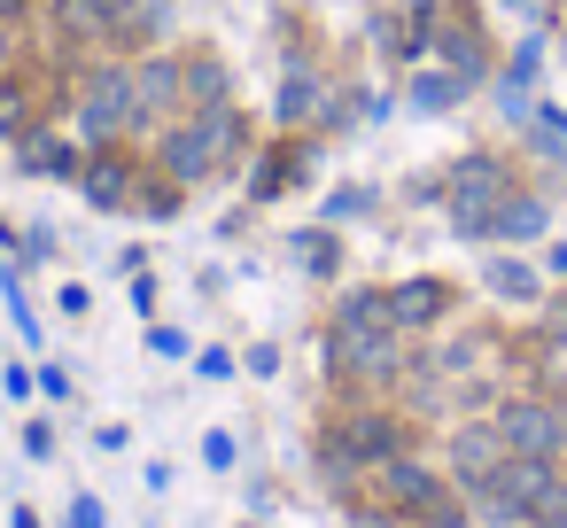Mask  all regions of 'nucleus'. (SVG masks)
I'll use <instances>...</instances> for the list:
<instances>
[{
  "mask_svg": "<svg viewBox=\"0 0 567 528\" xmlns=\"http://www.w3.org/2000/svg\"><path fill=\"white\" fill-rule=\"evenodd\" d=\"M234 148H241V117L203 110V125H187V133H172V141H164V172H179V179H210Z\"/></svg>",
  "mask_w": 567,
  "mask_h": 528,
  "instance_id": "1",
  "label": "nucleus"
},
{
  "mask_svg": "<svg viewBox=\"0 0 567 528\" xmlns=\"http://www.w3.org/2000/svg\"><path fill=\"white\" fill-rule=\"evenodd\" d=\"M497 203H505V172H497L489 156H466V164L451 172V226L482 241L489 218H497Z\"/></svg>",
  "mask_w": 567,
  "mask_h": 528,
  "instance_id": "2",
  "label": "nucleus"
},
{
  "mask_svg": "<svg viewBox=\"0 0 567 528\" xmlns=\"http://www.w3.org/2000/svg\"><path fill=\"white\" fill-rule=\"evenodd\" d=\"M381 497H389L396 513H420V520H435V528H458V513L443 505V482H435L427 466H412V458H381Z\"/></svg>",
  "mask_w": 567,
  "mask_h": 528,
  "instance_id": "3",
  "label": "nucleus"
},
{
  "mask_svg": "<svg viewBox=\"0 0 567 528\" xmlns=\"http://www.w3.org/2000/svg\"><path fill=\"white\" fill-rule=\"evenodd\" d=\"M381 458H396V420H381V412H358V420H342V427L327 435V466H334V474L381 466Z\"/></svg>",
  "mask_w": 567,
  "mask_h": 528,
  "instance_id": "4",
  "label": "nucleus"
},
{
  "mask_svg": "<svg viewBox=\"0 0 567 528\" xmlns=\"http://www.w3.org/2000/svg\"><path fill=\"white\" fill-rule=\"evenodd\" d=\"M497 435H505V451H520V458H551V451L567 443V427H559L544 404H505V412H497Z\"/></svg>",
  "mask_w": 567,
  "mask_h": 528,
  "instance_id": "5",
  "label": "nucleus"
},
{
  "mask_svg": "<svg viewBox=\"0 0 567 528\" xmlns=\"http://www.w3.org/2000/svg\"><path fill=\"white\" fill-rule=\"evenodd\" d=\"M117 125H133V79L125 71H102L86 86V133H117Z\"/></svg>",
  "mask_w": 567,
  "mask_h": 528,
  "instance_id": "6",
  "label": "nucleus"
},
{
  "mask_svg": "<svg viewBox=\"0 0 567 528\" xmlns=\"http://www.w3.org/2000/svg\"><path fill=\"white\" fill-rule=\"evenodd\" d=\"M451 458H458L466 489H482V482L497 474V458H505V435H497V427H466V435L451 443Z\"/></svg>",
  "mask_w": 567,
  "mask_h": 528,
  "instance_id": "7",
  "label": "nucleus"
},
{
  "mask_svg": "<svg viewBox=\"0 0 567 528\" xmlns=\"http://www.w3.org/2000/svg\"><path fill=\"white\" fill-rule=\"evenodd\" d=\"M179 86H187V79H179L172 63H148V71L133 79V125H148V117H164V110L179 102Z\"/></svg>",
  "mask_w": 567,
  "mask_h": 528,
  "instance_id": "8",
  "label": "nucleus"
},
{
  "mask_svg": "<svg viewBox=\"0 0 567 528\" xmlns=\"http://www.w3.org/2000/svg\"><path fill=\"white\" fill-rule=\"evenodd\" d=\"M334 334H396V311H389V296H373V288L342 296V311H334Z\"/></svg>",
  "mask_w": 567,
  "mask_h": 528,
  "instance_id": "9",
  "label": "nucleus"
},
{
  "mask_svg": "<svg viewBox=\"0 0 567 528\" xmlns=\"http://www.w3.org/2000/svg\"><path fill=\"white\" fill-rule=\"evenodd\" d=\"M125 195H133V164H125V156H94V164H86V203H94V210H117Z\"/></svg>",
  "mask_w": 567,
  "mask_h": 528,
  "instance_id": "10",
  "label": "nucleus"
},
{
  "mask_svg": "<svg viewBox=\"0 0 567 528\" xmlns=\"http://www.w3.org/2000/svg\"><path fill=\"white\" fill-rule=\"evenodd\" d=\"M489 234H497V241H528V234H544V203H536V195H505L497 218H489Z\"/></svg>",
  "mask_w": 567,
  "mask_h": 528,
  "instance_id": "11",
  "label": "nucleus"
},
{
  "mask_svg": "<svg viewBox=\"0 0 567 528\" xmlns=\"http://www.w3.org/2000/svg\"><path fill=\"white\" fill-rule=\"evenodd\" d=\"M389 311H396V327H427V319L443 311V288H435V280H412V288L389 296Z\"/></svg>",
  "mask_w": 567,
  "mask_h": 528,
  "instance_id": "12",
  "label": "nucleus"
},
{
  "mask_svg": "<svg viewBox=\"0 0 567 528\" xmlns=\"http://www.w3.org/2000/svg\"><path fill=\"white\" fill-rule=\"evenodd\" d=\"M24 172H32V179H71V148L40 133V141H24Z\"/></svg>",
  "mask_w": 567,
  "mask_h": 528,
  "instance_id": "13",
  "label": "nucleus"
},
{
  "mask_svg": "<svg viewBox=\"0 0 567 528\" xmlns=\"http://www.w3.org/2000/svg\"><path fill=\"white\" fill-rule=\"evenodd\" d=\"M528 520H536V528H567V482H559V474H544V489H536Z\"/></svg>",
  "mask_w": 567,
  "mask_h": 528,
  "instance_id": "14",
  "label": "nucleus"
},
{
  "mask_svg": "<svg viewBox=\"0 0 567 528\" xmlns=\"http://www.w3.org/2000/svg\"><path fill=\"white\" fill-rule=\"evenodd\" d=\"M458 94H466V79H443V71H427V79H412V102H420V110H451Z\"/></svg>",
  "mask_w": 567,
  "mask_h": 528,
  "instance_id": "15",
  "label": "nucleus"
},
{
  "mask_svg": "<svg viewBox=\"0 0 567 528\" xmlns=\"http://www.w3.org/2000/svg\"><path fill=\"white\" fill-rule=\"evenodd\" d=\"M311 102H319V79H303V71H296V79L280 86V117L296 125V117H311Z\"/></svg>",
  "mask_w": 567,
  "mask_h": 528,
  "instance_id": "16",
  "label": "nucleus"
},
{
  "mask_svg": "<svg viewBox=\"0 0 567 528\" xmlns=\"http://www.w3.org/2000/svg\"><path fill=\"white\" fill-rule=\"evenodd\" d=\"M0 296H9V311H17V327H24V342H40V319H32V303H24V288H17V272H0Z\"/></svg>",
  "mask_w": 567,
  "mask_h": 528,
  "instance_id": "17",
  "label": "nucleus"
},
{
  "mask_svg": "<svg viewBox=\"0 0 567 528\" xmlns=\"http://www.w3.org/2000/svg\"><path fill=\"white\" fill-rule=\"evenodd\" d=\"M187 94H195V102H218V94H226V71H218V63H195V71H187Z\"/></svg>",
  "mask_w": 567,
  "mask_h": 528,
  "instance_id": "18",
  "label": "nucleus"
},
{
  "mask_svg": "<svg viewBox=\"0 0 567 528\" xmlns=\"http://www.w3.org/2000/svg\"><path fill=\"white\" fill-rule=\"evenodd\" d=\"M489 288H497V296H513V303H520V296H536V280H528L520 265H489Z\"/></svg>",
  "mask_w": 567,
  "mask_h": 528,
  "instance_id": "19",
  "label": "nucleus"
},
{
  "mask_svg": "<svg viewBox=\"0 0 567 528\" xmlns=\"http://www.w3.org/2000/svg\"><path fill=\"white\" fill-rule=\"evenodd\" d=\"M427 32H435V0H412V9H404V40H412V55H420Z\"/></svg>",
  "mask_w": 567,
  "mask_h": 528,
  "instance_id": "20",
  "label": "nucleus"
},
{
  "mask_svg": "<svg viewBox=\"0 0 567 528\" xmlns=\"http://www.w3.org/2000/svg\"><path fill=\"white\" fill-rule=\"evenodd\" d=\"M443 55L458 63V79H474V71H482V55H474V40H466V32H443Z\"/></svg>",
  "mask_w": 567,
  "mask_h": 528,
  "instance_id": "21",
  "label": "nucleus"
},
{
  "mask_svg": "<svg viewBox=\"0 0 567 528\" xmlns=\"http://www.w3.org/2000/svg\"><path fill=\"white\" fill-rule=\"evenodd\" d=\"M141 210H148V218H172V210H179V187H148Z\"/></svg>",
  "mask_w": 567,
  "mask_h": 528,
  "instance_id": "22",
  "label": "nucleus"
},
{
  "mask_svg": "<svg viewBox=\"0 0 567 528\" xmlns=\"http://www.w3.org/2000/svg\"><path fill=\"white\" fill-rule=\"evenodd\" d=\"M303 265H311V272H334V241L311 234V241H303Z\"/></svg>",
  "mask_w": 567,
  "mask_h": 528,
  "instance_id": "23",
  "label": "nucleus"
},
{
  "mask_svg": "<svg viewBox=\"0 0 567 528\" xmlns=\"http://www.w3.org/2000/svg\"><path fill=\"white\" fill-rule=\"evenodd\" d=\"M148 350H156V358H187V334H179V327H156Z\"/></svg>",
  "mask_w": 567,
  "mask_h": 528,
  "instance_id": "24",
  "label": "nucleus"
},
{
  "mask_svg": "<svg viewBox=\"0 0 567 528\" xmlns=\"http://www.w3.org/2000/svg\"><path fill=\"white\" fill-rule=\"evenodd\" d=\"M24 451H32V458H48V451H55V427H40V420H32V427H24Z\"/></svg>",
  "mask_w": 567,
  "mask_h": 528,
  "instance_id": "25",
  "label": "nucleus"
},
{
  "mask_svg": "<svg viewBox=\"0 0 567 528\" xmlns=\"http://www.w3.org/2000/svg\"><path fill=\"white\" fill-rule=\"evenodd\" d=\"M203 458L210 466H234V435H203Z\"/></svg>",
  "mask_w": 567,
  "mask_h": 528,
  "instance_id": "26",
  "label": "nucleus"
},
{
  "mask_svg": "<svg viewBox=\"0 0 567 528\" xmlns=\"http://www.w3.org/2000/svg\"><path fill=\"white\" fill-rule=\"evenodd\" d=\"M71 528H102V505H94V497H79V505H71Z\"/></svg>",
  "mask_w": 567,
  "mask_h": 528,
  "instance_id": "27",
  "label": "nucleus"
},
{
  "mask_svg": "<svg viewBox=\"0 0 567 528\" xmlns=\"http://www.w3.org/2000/svg\"><path fill=\"white\" fill-rule=\"evenodd\" d=\"M9 528H40V513H32V505H17V520H9Z\"/></svg>",
  "mask_w": 567,
  "mask_h": 528,
  "instance_id": "28",
  "label": "nucleus"
}]
</instances>
